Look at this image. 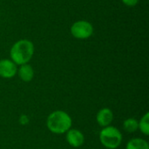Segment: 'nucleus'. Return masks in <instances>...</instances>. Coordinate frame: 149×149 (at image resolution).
<instances>
[{"label": "nucleus", "instance_id": "39448f33", "mask_svg": "<svg viewBox=\"0 0 149 149\" xmlns=\"http://www.w3.org/2000/svg\"><path fill=\"white\" fill-rule=\"evenodd\" d=\"M17 72V65L10 59L0 60V77L4 79L13 78Z\"/></svg>", "mask_w": 149, "mask_h": 149}, {"label": "nucleus", "instance_id": "423d86ee", "mask_svg": "<svg viewBox=\"0 0 149 149\" xmlns=\"http://www.w3.org/2000/svg\"><path fill=\"white\" fill-rule=\"evenodd\" d=\"M66 141L73 148H79L83 145L85 141L84 134L77 129H69L66 132Z\"/></svg>", "mask_w": 149, "mask_h": 149}, {"label": "nucleus", "instance_id": "6e6552de", "mask_svg": "<svg viewBox=\"0 0 149 149\" xmlns=\"http://www.w3.org/2000/svg\"><path fill=\"white\" fill-rule=\"evenodd\" d=\"M17 73H18L19 78L24 82H30L33 79V76H34L33 68L28 64L22 65L20 68L17 70Z\"/></svg>", "mask_w": 149, "mask_h": 149}, {"label": "nucleus", "instance_id": "7ed1b4c3", "mask_svg": "<svg viewBox=\"0 0 149 149\" xmlns=\"http://www.w3.org/2000/svg\"><path fill=\"white\" fill-rule=\"evenodd\" d=\"M101 144L107 149H115L121 144L122 134L120 131L114 127H106L100 133Z\"/></svg>", "mask_w": 149, "mask_h": 149}, {"label": "nucleus", "instance_id": "ddd939ff", "mask_svg": "<svg viewBox=\"0 0 149 149\" xmlns=\"http://www.w3.org/2000/svg\"><path fill=\"white\" fill-rule=\"evenodd\" d=\"M19 122H20V124H22V125H26V124L29 123V118H28L26 115L23 114V115L20 117V119H19Z\"/></svg>", "mask_w": 149, "mask_h": 149}, {"label": "nucleus", "instance_id": "9d476101", "mask_svg": "<svg viewBox=\"0 0 149 149\" xmlns=\"http://www.w3.org/2000/svg\"><path fill=\"white\" fill-rule=\"evenodd\" d=\"M138 128L144 135L149 134V113H146L140 122H138Z\"/></svg>", "mask_w": 149, "mask_h": 149}, {"label": "nucleus", "instance_id": "f03ea898", "mask_svg": "<svg viewBox=\"0 0 149 149\" xmlns=\"http://www.w3.org/2000/svg\"><path fill=\"white\" fill-rule=\"evenodd\" d=\"M46 125L52 133L56 134H62L71 129L72 120L67 113L59 110L52 112L48 116Z\"/></svg>", "mask_w": 149, "mask_h": 149}, {"label": "nucleus", "instance_id": "f8f14e48", "mask_svg": "<svg viewBox=\"0 0 149 149\" xmlns=\"http://www.w3.org/2000/svg\"><path fill=\"white\" fill-rule=\"evenodd\" d=\"M123 2L124 4H126L127 6L128 7H133V6H135L140 0H121Z\"/></svg>", "mask_w": 149, "mask_h": 149}, {"label": "nucleus", "instance_id": "1a4fd4ad", "mask_svg": "<svg viewBox=\"0 0 149 149\" xmlns=\"http://www.w3.org/2000/svg\"><path fill=\"white\" fill-rule=\"evenodd\" d=\"M127 149H149L148 143L141 138H134L128 141Z\"/></svg>", "mask_w": 149, "mask_h": 149}, {"label": "nucleus", "instance_id": "0eeeda50", "mask_svg": "<svg viewBox=\"0 0 149 149\" xmlns=\"http://www.w3.org/2000/svg\"><path fill=\"white\" fill-rule=\"evenodd\" d=\"M96 120H97L98 124L100 127H108L113 120V113L112 110L107 107L102 108L98 112Z\"/></svg>", "mask_w": 149, "mask_h": 149}, {"label": "nucleus", "instance_id": "f257e3e1", "mask_svg": "<svg viewBox=\"0 0 149 149\" xmlns=\"http://www.w3.org/2000/svg\"><path fill=\"white\" fill-rule=\"evenodd\" d=\"M34 53V45L28 39H20L17 41L10 51L11 60L18 65L27 64Z\"/></svg>", "mask_w": 149, "mask_h": 149}, {"label": "nucleus", "instance_id": "9b49d317", "mask_svg": "<svg viewBox=\"0 0 149 149\" xmlns=\"http://www.w3.org/2000/svg\"><path fill=\"white\" fill-rule=\"evenodd\" d=\"M123 128L127 133H134L138 129V120L134 118L127 119L123 123Z\"/></svg>", "mask_w": 149, "mask_h": 149}, {"label": "nucleus", "instance_id": "20e7f679", "mask_svg": "<svg viewBox=\"0 0 149 149\" xmlns=\"http://www.w3.org/2000/svg\"><path fill=\"white\" fill-rule=\"evenodd\" d=\"M71 33L78 39H86L93 35V27L91 23L86 20H79L71 26Z\"/></svg>", "mask_w": 149, "mask_h": 149}]
</instances>
